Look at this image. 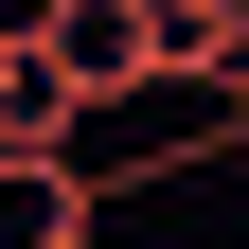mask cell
Segmentation results:
<instances>
[{
    "mask_svg": "<svg viewBox=\"0 0 249 249\" xmlns=\"http://www.w3.org/2000/svg\"><path fill=\"white\" fill-rule=\"evenodd\" d=\"M231 249H249V231H231Z\"/></svg>",
    "mask_w": 249,
    "mask_h": 249,
    "instance_id": "obj_5",
    "label": "cell"
},
{
    "mask_svg": "<svg viewBox=\"0 0 249 249\" xmlns=\"http://www.w3.org/2000/svg\"><path fill=\"white\" fill-rule=\"evenodd\" d=\"M213 124H231V160H249V71H231V89H213Z\"/></svg>",
    "mask_w": 249,
    "mask_h": 249,
    "instance_id": "obj_3",
    "label": "cell"
},
{
    "mask_svg": "<svg viewBox=\"0 0 249 249\" xmlns=\"http://www.w3.org/2000/svg\"><path fill=\"white\" fill-rule=\"evenodd\" d=\"M0 107H18V18H0Z\"/></svg>",
    "mask_w": 249,
    "mask_h": 249,
    "instance_id": "obj_4",
    "label": "cell"
},
{
    "mask_svg": "<svg viewBox=\"0 0 249 249\" xmlns=\"http://www.w3.org/2000/svg\"><path fill=\"white\" fill-rule=\"evenodd\" d=\"M142 53H160V89H231L249 71V0H142Z\"/></svg>",
    "mask_w": 249,
    "mask_h": 249,
    "instance_id": "obj_2",
    "label": "cell"
},
{
    "mask_svg": "<svg viewBox=\"0 0 249 249\" xmlns=\"http://www.w3.org/2000/svg\"><path fill=\"white\" fill-rule=\"evenodd\" d=\"M0 249H107V196H89L71 160H18V142H0Z\"/></svg>",
    "mask_w": 249,
    "mask_h": 249,
    "instance_id": "obj_1",
    "label": "cell"
}]
</instances>
